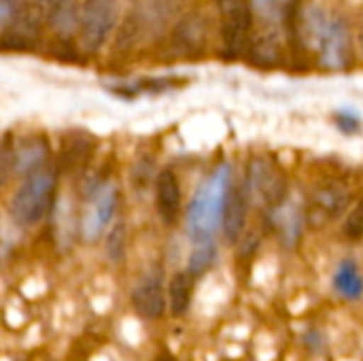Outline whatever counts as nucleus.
Returning a JSON list of instances; mask_svg holds the SVG:
<instances>
[{"instance_id":"412c9836","label":"nucleus","mask_w":363,"mask_h":361,"mask_svg":"<svg viewBox=\"0 0 363 361\" xmlns=\"http://www.w3.org/2000/svg\"><path fill=\"white\" fill-rule=\"evenodd\" d=\"M19 11V2L17 0H0V23L4 30L11 28V23L15 21Z\"/></svg>"},{"instance_id":"1a4fd4ad","label":"nucleus","mask_w":363,"mask_h":361,"mask_svg":"<svg viewBox=\"0 0 363 361\" xmlns=\"http://www.w3.org/2000/svg\"><path fill=\"white\" fill-rule=\"evenodd\" d=\"M47 155L49 147L43 138H23L11 151H4V168H11L13 174L30 177L40 170Z\"/></svg>"},{"instance_id":"9b49d317","label":"nucleus","mask_w":363,"mask_h":361,"mask_svg":"<svg viewBox=\"0 0 363 361\" xmlns=\"http://www.w3.org/2000/svg\"><path fill=\"white\" fill-rule=\"evenodd\" d=\"M81 11H83V4H79V0H51L47 23L55 36L66 40V38L79 34Z\"/></svg>"},{"instance_id":"f8f14e48","label":"nucleus","mask_w":363,"mask_h":361,"mask_svg":"<svg viewBox=\"0 0 363 361\" xmlns=\"http://www.w3.org/2000/svg\"><path fill=\"white\" fill-rule=\"evenodd\" d=\"M247 213H249V189H247V185L245 187H232L228 202H225L223 221H221V230L230 243H236L240 238L245 223H247Z\"/></svg>"},{"instance_id":"423d86ee","label":"nucleus","mask_w":363,"mask_h":361,"mask_svg":"<svg viewBox=\"0 0 363 361\" xmlns=\"http://www.w3.org/2000/svg\"><path fill=\"white\" fill-rule=\"evenodd\" d=\"M115 209H117V187L115 183H104L100 185L89 204H87V213L83 215L81 221V234L85 240L96 243L102 232L108 228L111 219L115 217Z\"/></svg>"},{"instance_id":"2eb2a0df","label":"nucleus","mask_w":363,"mask_h":361,"mask_svg":"<svg viewBox=\"0 0 363 361\" xmlns=\"http://www.w3.org/2000/svg\"><path fill=\"white\" fill-rule=\"evenodd\" d=\"M206 32H208V21L206 17L191 13L187 15L177 28H174V47H181L185 51L200 49L206 43Z\"/></svg>"},{"instance_id":"aec40b11","label":"nucleus","mask_w":363,"mask_h":361,"mask_svg":"<svg viewBox=\"0 0 363 361\" xmlns=\"http://www.w3.org/2000/svg\"><path fill=\"white\" fill-rule=\"evenodd\" d=\"M336 126H338V130H342L345 134H355V132H359V128H362V119H359V115H357L355 111L342 109V111L336 113Z\"/></svg>"},{"instance_id":"a211bd4d","label":"nucleus","mask_w":363,"mask_h":361,"mask_svg":"<svg viewBox=\"0 0 363 361\" xmlns=\"http://www.w3.org/2000/svg\"><path fill=\"white\" fill-rule=\"evenodd\" d=\"M249 6L266 28L279 30V26L289 17L291 0H249Z\"/></svg>"},{"instance_id":"9d476101","label":"nucleus","mask_w":363,"mask_h":361,"mask_svg":"<svg viewBox=\"0 0 363 361\" xmlns=\"http://www.w3.org/2000/svg\"><path fill=\"white\" fill-rule=\"evenodd\" d=\"M132 304L140 317L160 319L166 311V291L162 285V277L149 274L147 279H143L132 294Z\"/></svg>"},{"instance_id":"4be33fe9","label":"nucleus","mask_w":363,"mask_h":361,"mask_svg":"<svg viewBox=\"0 0 363 361\" xmlns=\"http://www.w3.org/2000/svg\"><path fill=\"white\" fill-rule=\"evenodd\" d=\"M347 234L351 236V238H359L363 236V202L351 213V217L347 219Z\"/></svg>"},{"instance_id":"4468645a","label":"nucleus","mask_w":363,"mask_h":361,"mask_svg":"<svg viewBox=\"0 0 363 361\" xmlns=\"http://www.w3.org/2000/svg\"><path fill=\"white\" fill-rule=\"evenodd\" d=\"M155 198H157V213L166 223H174L181 211V185L177 174L166 168L157 174L155 181Z\"/></svg>"},{"instance_id":"6ab92c4d","label":"nucleus","mask_w":363,"mask_h":361,"mask_svg":"<svg viewBox=\"0 0 363 361\" xmlns=\"http://www.w3.org/2000/svg\"><path fill=\"white\" fill-rule=\"evenodd\" d=\"M215 257H217L215 240L194 245L191 255H189V270H187V272H189L191 277H200V274H204V272L213 266Z\"/></svg>"},{"instance_id":"7ed1b4c3","label":"nucleus","mask_w":363,"mask_h":361,"mask_svg":"<svg viewBox=\"0 0 363 361\" xmlns=\"http://www.w3.org/2000/svg\"><path fill=\"white\" fill-rule=\"evenodd\" d=\"M55 174L49 170H38L23 179L11 198V217L19 226H36L45 219L53 204Z\"/></svg>"},{"instance_id":"39448f33","label":"nucleus","mask_w":363,"mask_h":361,"mask_svg":"<svg viewBox=\"0 0 363 361\" xmlns=\"http://www.w3.org/2000/svg\"><path fill=\"white\" fill-rule=\"evenodd\" d=\"M223 11V40L228 55H240L249 47L251 6L245 0H217Z\"/></svg>"},{"instance_id":"ddd939ff","label":"nucleus","mask_w":363,"mask_h":361,"mask_svg":"<svg viewBox=\"0 0 363 361\" xmlns=\"http://www.w3.org/2000/svg\"><path fill=\"white\" fill-rule=\"evenodd\" d=\"M272 226L279 234V238L283 240V245L294 247L304 230V213L298 204L294 202H281L272 209L270 213Z\"/></svg>"},{"instance_id":"5701e85b","label":"nucleus","mask_w":363,"mask_h":361,"mask_svg":"<svg viewBox=\"0 0 363 361\" xmlns=\"http://www.w3.org/2000/svg\"><path fill=\"white\" fill-rule=\"evenodd\" d=\"M359 43H362V49H363V23H362V30H359Z\"/></svg>"},{"instance_id":"f03ea898","label":"nucleus","mask_w":363,"mask_h":361,"mask_svg":"<svg viewBox=\"0 0 363 361\" xmlns=\"http://www.w3.org/2000/svg\"><path fill=\"white\" fill-rule=\"evenodd\" d=\"M230 191H232V168L230 164H221L198 187V191L189 202L187 234L194 240V245L208 243L215 238L223 221V211Z\"/></svg>"},{"instance_id":"f3484780","label":"nucleus","mask_w":363,"mask_h":361,"mask_svg":"<svg viewBox=\"0 0 363 361\" xmlns=\"http://www.w3.org/2000/svg\"><path fill=\"white\" fill-rule=\"evenodd\" d=\"M191 296H194V277L189 272H177L168 285L170 313L174 317H183L191 306Z\"/></svg>"},{"instance_id":"dca6fc26","label":"nucleus","mask_w":363,"mask_h":361,"mask_svg":"<svg viewBox=\"0 0 363 361\" xmlns=\"http://www.w3.org/2000/svg\"><path fill=\"white\" fill-rule=\"evenodd\" d=\"M334 289L347 300H359L363 296V277L359 266L353 260L340 262L334 272Z\"/></svg>"},{"instance_id":"f257e3e1","label":"nucleus","mask_w":363,"mask_h":361,"mask_svg":"<svg viewBox=\"0 0 363 361\" xmlns=\"http://www.w3.org/2000/svg\"><path fill=\"white\" fill-rule=\"evenodd\" d=\"M304 45L319 53L321 66L328 70H345L351 62V32L340 15H330L319 4H308L300 13L298 23Z\"/></svg>"},{"instance_id":"20e7f679","label":"nucleus","mask_w":363,"mask_h":361,"mask_svg":"<svg viewBox=\"0 0 363 361\" xmlns=\"http://www.w3.org/2000/svg\"><path fill=\"white\" fill-rule=\"evenodd\" d=\"M119 17L117 0H85L81 11L79 43L85 53H98L115 30Z\"/></svg>"},{"instance_id":"6e6552de","label":"nucleus","mask_w":363,"mask_h":361,"mask_svg":"<svg viewBox=\"0 0 363 361\" xmlns=\"http://www.w3.org/2000/svg\"><path fill=\"white\" fill-rule=\"evenodd\" d=\"M247 189L251 196L274 209L281 204L283 198V179L281 174L272 168L270 162L266 160H253L249 166V179H247Z\"/></svg>"},{"instance_id":"0eeeda50","label":"nucleus","mask_w":363,"mask_h":361,"mask_svg":"<svg viewBox=\"0 0 363 361\" xmlns=\"http://www.w3.org/2000/svg\"><path fill=\"white\" fill-rule=\"evenodd\" d=\"M351 202V191L340 181H325L319 185L311 198V211L308 217L317 226H325L328 221L336 219L345 213V209Z\"/></svg>"}]
</instances>
